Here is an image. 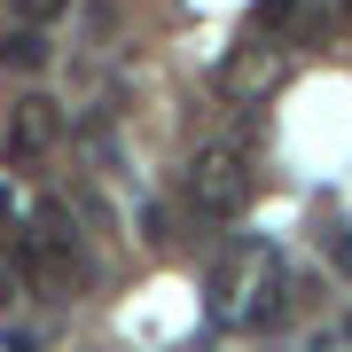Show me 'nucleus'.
<instances>
[{
  "instance_id": "obj_1",
  "label": "nucleus",
  "mask_w": 352,
  "mask_h": 352,
  "mask_svg": "<svg viewBox=\"0 0 352 352\" xmlns=\"http://www.w3.org/2000/svg\"><path fill=\"white\" fill-rule=\"evenodd\" d=\"M188 196H196V212L235 219L243 204H251V173H243L235 157H204V164H196V180H188Z\"/></svg>"
},
{
  "instance_id": "obj_2",
  "label": "nucleus",
  "mask_w": 352,
  "mask_h": 352,
  "mask_svg": "<svg viewBox=\"0 0 352 352\" xmlns=\"http://www.w3.org/2000/svg\"><path fill=\"white\" fill-rule=\"evenodd\" d=\"M47 141H55V102H24V110H16V126H8V149L16 157H32V149H47Z\"/></svg>"
},
{
  "instance_id": "obj_3",
  "label": "nucleus",
  "mask_w": 352,
  "mask_h": 352,
  "mask_svg": "<svg viewBox=\"0 0 352 352\" xmlns=\"http://www.w3.org/2000/svg\"><path fill=\"white\" fill-rule=\"evenodd\" d=\"M47 32H39V24H16L8 39H0V63H8V71H47Z\"/></svg>"
},
{
  "instance_id": "obj_4",
  "label": "nucleus",
  "mask_w": 352,
  "mask_h": 352,
  "mask_svg": "<svg viewBox=\"0 0 352 352\" xmlns=\"http://www.w3.org/2000/svg\"><path fill=\"white\" fill-rule=\"evenodd\" d=\"M63 8H71V0H16V16H24V24H39V32H47Z\"/></svg>"
},
{
  "instance_id": "obj_5",
  "label": "nucleus",
  "mask_w": 352,
  "mask_h": 352,
  "mask_svg": "<svg viewBox=\"0 0 352 352\" xmlns=\"http://www.w3.org/2000/svg\"><path fill=\"white\" fill-rule=\"evenodd\" d=\"M289 8H298V0H258V8H251V24H289Z\"/></svg>"
},
{
  "instance_id": "obj_6",
  "label": "nucleus",
  "mask_w": 352,
  "mask_h": 352,
  "mask_svg": "<svg viewBox=\"0 0 352 352\" xmlns=\"http://www.w3.org/2000/svg\"><path fill=\"white\" fill-rule=\"evenodd\" d=\"M329 258H337V274H352V227H337V235H329Z\"/></svg>"
},
{
  "instance_id": "obj_7",
  "label": "nucleus",
  "mask_w": 352,
  "mask_h": 352,
  "mask_svg": "<svg viewBox=\"0 0 352 352\" xmlns=\"http://www.w3.org/2000/svg\"><path fill=\"white\" fill-rule=\"evenodd\" d=\"M0 352H39V337H32V329H8V337H0Z\"/></svg>"
},
{
  "instance_id": "obj_8",
  "label": "nucleus",
  "mask_w": 352,
  "mask_h": 352,
  "mask_svg": "<svg viewBox=\"0 0 352 352\" xmlns=\"http://www.w3.org/2000/svg\"><path fill=\"white\" fill-rule=\"evenodd\" d=\"M0 305H16V274H8V266H0Z\"/></svg>"
},
{
  "instance_id": "obj_9",
  "label": "nucleus",
  "mask_w": 352,
  "mask_h": 352,
  "mask_svg": "<svg viewBox=\"0 0 352 352\" xmlns=\"http://www.w3.org/2000/svg\"><path fill=\"white\" fill-rule=\"evenodd\" d=\"M344 337H352V321H344Z\"/></svg>"
}]
</instances>
